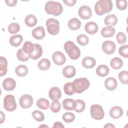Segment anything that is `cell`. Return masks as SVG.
<instances>
[{"instance_id":"cell-1","label":"cell","mask_w":128,"mask_h":128,"mask_svg":"<svg viewBox=\"0 0 128 128\" xmlns=\"http://www.w3.org/2000/svg\"><path fill=\"white\" fill-rule=\"evenodd\" d=\"M112 6V2L110 0H100L95 4L94 10L98 15L102 16L110 12Z\"/></svg>"},{"instance_id":"cell-2","label":"cell","mask_w":128,"mask_h":128,"mask_svg":"<svg viewBox=\"0 0 128 128\" xmlns=\"http://www.w3.org/2000/svg\"><path fill=\"white\" fill-rule=\"evenodd\" d=\"M44 9L47 14L58 16L63 12V8L59 2L54 1H48L46 2Z\"/></svg>"},{"instance_id":"cell-3","label":"cell","mask_w":128,"mask_h":128,"mask_svg":"<svg viewBox=\"0 0 128 128\" xmlns=\"http://www.w3.org/2000/svg\"><path fill=\"white\" fill-rule=\"evenodd\" d=\"M64 49L72 60H77L80 55V48L72 42H66L64 44Z\"/></svg>"},{"instance_id":"cell-4","label":"cell","mask_w":128,"mask_h":128,"mask_svg":"<svg viewBox=\"0 0 128 128\" xmlns=\"http://www.w3.org/2000/svg\"><path fill=\"white\" fill-rule=\"evenodd\" d=\"M72 85L74 92L80 94L89 88L90 84L86 78H81L75 79Z\"/></svg>"},{"instance_id":"cell-5","label":"cell","mask_w":128,"mask_h":128,"mask_svg":"<svg viewBox=\"0 0 128 128\" xmlns=\"http://www.w3.org/2000/svg\"><path fill=\"white\" fill-rule=\"evenodd\" d=\"M47 31L51 35H56L60 32V23L58 21L54 18L47 20L46 23Z\"/></svg>"},{"instance_id":"cell-6","label":"cell","mask_w":128,"mask_h":128,"mask_svg":"<svg viewBox=\"0 0 128 128\" xmlns=\"http://www.w3.org/2000/svg\"><path fill=\"white\" fill-rule=\"evenodd\" d=\"M16 104L14 96L6 95L4 99V109L8 112L14 111L16 108Z\"/></svg>"},{"instance_id":"cell-7","label":"cell","mask_w":128,"mask_h":128,"mask_svg":"<svg viewBox=\"0 0 128 128\" xmlns=\"http://www.w3.org/2000/svg\"><path fill=\"white\" fill-rule=\"evenodd\" d=\"M90 112L91 116L96 120H100L104 118V112L102 106L99 104H93L90 106Z\"/></svg>"},{"instance_id":"cell-8","label":"cell","mask_w":128,"mask_h":128,"mask_svg":"<svg viewBox=\"0 0 128 128\" xmlns=\"http://www.w3.org/2000/svg\"><path fill=\"white\" fill-rule=\"evenodd\" d=\"M19 102L22 108H28L32 106L33 104V98L30 95L26 94L20 98Z\"/></svg>"},{"instance_id":"cell-9","label":"cell","mask_w":128,"mask_h":128,"mask_svg":"<svg viewBox=\"0 0 128 128\" xmlns=\"http://www.w3.org/2000/svg\"><path fill=\"white\" fill-rule=\"evenodd\" d=\"M102 50L106 54H112L115 51L116 44L112 41L106 40L102 44Z\"/></svg>"},{"instance_id":"cell-10","label":"cell","mask_w":128,"mask_h":128,"mask_svg":"<svg viewBox=\"0 0 128 128\" xmlns=\"http://www.w3.org/2000/svg\"><path fill=\"white\" fill-rule=\"evenodd\" d=\"M79 16L84 20L90 18L92 14V12L90 8L88 6H82L80 7L78 10Z\"/></svg>"},{"instance_id":"cell-11","label":"cell","mask_w":128,"mask_h":128,"mask_svg":"<svg viewBox=\"0 0 128 128\" xmlns=\"http://www.w3.org/2000/svg\"><path fill=\"white\" fill-rule=\"evenodd\" d=\"M52 59L54 62L58 66L64 64L66 61V58L64 54L60 51H56L53 53Z\"/></svg>"},{"instance_id":"cell-12","label":"cell","mask_w":128,"mask_h":128,"mask_svg":"<svg viewBox=\"0 0 128 128\" xmlns=\"http://www.w3.org/2000/svg\"><path fill=\"white\" fill-rule=\"evenodd\" d=\"M48 96L52 100H58L61 97L62 92L60 88L58 87H52L49 90Z\"/></svg>"},{"instance_id":"cell-13","label":"cell","mask_w":128,"mask_h":128,"mask_svg":"<svg viewBox=\"0 0 128 128\" xmlns=\"http://www.w3.org/2000/svg\"><path fill=\"white\" fill-rule=\"evenodd\" d=\"M16 86V82L14 79L8 78H6L2 82V86L4 88L8 91L14 90Z\"/></svg>"},{"instance_id":"cell-14","label":"cell","mask_w":128,"mask_h":128,"mask_svg":"<svg viewBox=\"0 0 128 128\" xmlns=\"http://www.w3.org/2000/svg\"><path fill=\"white\" fill-rule=\"evenodd\" d=\"M62 106L64 109L68 110H74L76 104V100L72 98H66L62 102Z\"/></svg>"},{"instance_id":"cell-15","label":"cell","mask_w":128,"mask_h":128,"mask_svg":"<svg viewBox=\"0 0 128 128\" xmlns=\"http://www.w3.org/2000/svg\"><path fill=\"white\" fill-rule=\"evenodd\" d=\"M46 35V32L43 26H40L34 28L32 31V36L36 40L42 39Z\"/></svg>"},{"instance_id":"cell-16","label":"cell","mask_w":128,"mask_h":128,"mask_svg":"<svg viewBox=\"0 0 128 128\" xmlns=\"http://www.w3.org/2000/svg\"><path fill=\"white\" fill-rule=\"evenodd\" d=\"M98 29V24L94 22H87L84 26L86 32L90 34H95L97 32Z\"/></svg>"},{"instance_id":"cell-17","label":"cell","mask_w":128,"mask_h":128,"mask_svg":"<svg viewBox=\"0 0 128 128\" xmlns=\"http://www.w3.org/2000/svg\"><path fill=\"white\" fill-rule=\"evenodd\" d=\"M117 86V81L114 78H106L104 82V86L108 90H114L116 89Z\"/></svg>"},{"instance_id":"cell-18","label":"cell","mask_w":128,"mask_h":128,"mask_svg":"<svg viewBox=\"0 0 128 128\" xmlns=\"http://www.w3.org/2000/svg\"><path fill=\"white\" fill-rule=\"evenodd\" d=\"M42 54V49L40 45L38 44H34V50L30 56L32 60H37Z\"/></svg>"},{"instance_id":"cell-19","label":"cell","mask_w":128,"mask_h":128,"mask_svg":"<svg viewBox=\"0 0 128 128\" xmlns=\"http://www.w3.org/2000/svg\"><path fill=\"white\" fill-rule=\"evenodd\" d=\"M82 65L86 68H94L96 64V61L94 58L90 56H86L82 60Z\"/></svg>"},{"instance_id":"cell-20","label":"cell","mask_w":128,"mask_h":128,"mask_svg":"<svg viewBox=\"0 0 128 128\" xmlns=\"http://www.w3.org/2000/svg\"><path fill=\"white\" fill-rule=\"evenodd\" d=\"M123 114V110L121 107L118 106H114L111 108L110 110V116L114 119L120 118Z\"/></svg>"},{"instance_id":"cell-21","label":"cell","mask_w":128,"mask_h":128,"mask_svg":"<svg viewBox=\"0 0 128 128\" xmlns=\"http://www.w3.org/2000/svg\"><path fill=\"white\" fill-rule=\"evenodd\" d=\"M76 74V68L72 66H67L62 70V74L66 78H72L75 76Z\"/></svg>"},{"instance_id":"cell-22","label":"cell","mask_w":128,"mask_h":128,"mask_svg":"<svg viewBox=\"0 0 128 128\" xmlns=\"http://www.w3.org/2000/svg\"><path fill=\"white\" fill-rule=\"evenodd\" d=\"M100 33L103 37L110 38L114 34L115 29L112 26H107L102 28Z\"/></svg>"},{"instance_id":"cell-23","label":"cell","mask_w":128,"mask_h":128,"mask_svg":"<svg viewBox=\"0 0 128 128\" xmlns=\"http://www.w3.org/2000/svg\"><path fill=\"white\" fill-rule=\"evenodd\" d=\"M68 26L70 29L73 30H78L81 26V22L78 18H72L68 21Z\"/></svg>"},{"instance_id":"cell-24","label":"cell","mask_w":128,"mask_h":128,"mask_svg":"<svg viewBox=\"0 0 128 128\" xmlns=\"http://www.w3.org/2000/svg\"><path fill=\"white\" fill-rule=\"evenodd\" d=\"M23 37L20 34H16L12 36L10 38V43L13 46H18L22 42Z\"/></svg>"},{"instance_id":"cell-25","label":"cell","mask_w":128,"mask_h":128,"mask_svg":"<svg viewBox=\"0 0 128 128\" xmlns=\"http://www.w3.org/2000/svg\"><path fill=\"white\" fill-rule=\"evenodd\" d=\"M104 24L107 26H115L118 22V18L114 14L106 16L104 20Z\"/></svg>"},{"instance_id":"cell-26","label":"cell","mask_w":128,"mask_h":128,"mask_svg":"<svg viewBox=\"0 0 128 128\" xmlns=\"http://www.w3.org/2000/svg\"><path fill=\"white\" fill-rule=\"evenodd\" d=\"M110 71V69L106 65L102 64L98 66L96 69V74L101 77H104L106 76Z\"/></svg>"},{"instance_id":"cell-27","label":"cell","mask_w":128,"mask_h":128,"mask_svg":"<svg viewBox=\"0 0 128 128\" xmlns=\"http://www.w3.org/2000/svg\"><path fill=\"white\" fill-rule=\"evenodd\" d=\"M8 62L6 59L3 56L0 57V76H2L7 72Z\"/></svg>"},{"instance_id":"cell-28","label":"cell","mask_w":128,"mask_h":128,"mask_svg":"<svg viewBox=\"0 0 128 128\" xmlns=\"http://www.w3.org/2000/svg\"><path fill=\"white\" fill-rule=\"evenodd\" d=\"M28 72V68L25 65L20 64L15 69L16 74L18 76L23 77L26 76Z\"/></svg>"},{"instance_id":"cell-29","label":"cell","mask_w":128,"mask_h":128,"mask_svg":"<svg viewBox=\"0 0 128 128\" xmlns=\"http://www.w3.org/2000/svg\"><path fill=\"white\" fill-rule=\"evenodd\" d=\"M24 22L27 26L29 27H33L36 24L38 20L34 15L29 14L26 17Z\"/></svg>"},{"instance_id":"cell-30","label":"cell","mask_w":128,"mask_h":128,"mask_svg":"<svg viewBox=\"0 0 128 128\" xmlns=\"http://www.w3.org/2000/svg\"><path fill=\"white\" fill-rule=\"evenodd\" d=\"M111 67L114 70H118L123 65V62L122 59L119 58H113L110 62Z\"/></svg>"},{"instance_id":"cell-31","label":"cell","mask_w":128,"mask_h":128,"mask_svg":"<svg viewBox=\"0 0 128 128\" xmlns=\"http://www.w3.org/2000/svg\"><path fill=\"white\" fill-rule=\"evenodd\" d=\"M22 49L25 54L30 55L34 50V44L29 41L26 42L22 46Z\"/></svg>"},{"instance_id":"cell-32","label":"cell","mask_w":128,"mask_h":128,"mask_svg":"<svg viewBox=\"0 0 128 128\" xmlns=\"http://www.w3.org/2000/svg\"><path fill=\"white\" fill-rule=\"evenodd\" d=\"M38 68L42 70H46L50 66V62L47 58H42L39 61L38 64Z\"/></svg>"},{"instance_id":"cell-33","label":"cell","mask_w":128,"mask_h":128,"mask_svg":"<svg viewBox=\"0 0 128 128\" xmlns=\"http://www.w3.org/2000/svg\"><path fill=\"white\" fill-rule=\"evenodd\" d=\"M36 105L39 108L46 110L49 108L50 102L46 99L44 98H40L37 100Z\"/></svg>"},{"instance_id":"cell-34","label":"cell","mask_w":128,"mask_h":128,"mask_svg":"<svg viewBox=\"0 0 128 128\" xmlns=\"http://www.w3.org/2000/svg\"><path fill=\"white\" fill-rule=\"evenodd\" d=\"M16 56L18 59L22 62H26L29 60L30 56L29 54H25L22 50V48L19 49L16 53Z\"/></svg>"},{"instance_id":"cell-35","label":"cell","mask_w":128,"mask_h":128,"mask_svg":"<svg viewBox=\"0 0 128 128\" xmlns=\"http://www.w3.org/2000/svg\"><path fill=\"white\" fill-rule=\"evenodd\" d=\"M76 40L78 44H80L81 46H86L88 43L89 38L86 35L82 34L78 35L77 36Z\"/></svg>"},{"instance_id":"cell-36","label":"cell","mask_w":128,"mask_h":128,"mask_svg":"<svg viewBox=\"0 0 128 128\" xmlns=\"http://www.w3.org/2000/svg\"><path fill=\"white\" fill-rule=\"evenodd\" d=\"M76 106L74 109V111L76 112H83L86 107L84 102L82 100H76Z\"/></svg>"},{"instance_id":"cell-37","label":"cell","mask_w":128,"mask_h":128,"mask_svg":"<svg viewBox=\"0 0 128 128\" xmlns=\"http://www.w3.org/2000/svg\"><path fill=\"white\" fill-rule=\"evenodd\" d=\"M32 118L38 122H42L44 119V114L40 110H34L32 114Z\"/></svg>"},{"instance_id":"cell-38","label":"cell","mask_w":128,"mask_h":128,"mask_svg":"<svg viewBox=\"0 0 128 128\" xmlns=\"http://www.w3.org/2000/svg\"><path fill=\"white\" fill-rule=\"evenodd\" d=\"M118 78L122 84H127L128 83V75L126 70L120 72L118 74Z\"/></svg>"},{"instance_id":"cell-39","label":"cell","mask_w":128,"mask_h":128,"mask_svg":"<svg viewBox=\"0 0 128 128\" xmlns=\"http://www.w3.org/2000/svg\"><path fill=\"white\" fill-rule=\"evenodd\" d=\"M72 82H69L66 83L64 86V93L68 96L72 95L74 92V91L73 88H72Z\"/></svg>"},{"instance_id":"cell-40","label":"cell","mask_w":128,"mask_h":128,"mask_svg":"<svg viewBox=\"0 0 128 128\" xmlns=\"http://www.w3.org/2000/svg\"><path fill=\"white\" fill-rule=\"evenodd\" d=\"M62 118L66 122L70 123L72 122L74 120L75 116L73 113L66 112L62 115Z\"/></svg>"},{"instance_id":"cell-41","label":"cell","mask_w":128,"mask_h":128,"mask_svg":"<svg viewBox=\"0 0 128 128\" xmlns=\"http://www.w3.org/2000/svg\"><path fill=\"white\" fill-rule=\"evenodd\" d=\"M20 26L18 23H11L8 26V31L10 34H14L20 30Z\"/></svg>"},{"instance_id":"cell-42","label":"cell","mask_w":128,"mask_h":128,"mask_svg":"<svg viewBox=\"0 0 128 128\" xmlns=\"http://www.w3.org/2000/svg\"><path fill=\"white\" fill-rule=\"evenodd\" d=\"M120 54L126 58H128V46L124 44L120 46L118 49Z\"/></svg>"},{"instance_id":"cell-43","label":"cell","mask_w":128,"mask_h":128,"mask_svg":"<svg viewBox=\"0 0 128 128\" xmlns=\"http://www.w3.org/2000/svg\"><path fill=\"white\" fill-rule=\"evenodd\" d=\"M50 110L52 112L56 113L58 112L60 110V104L58 100L54 101L50 106Z\"/></svg>"},{"instance_id":"cell-44","label":"cell","mask_w":128,"mask_h":128,"mask_svg":"<svg viewBox=\"0 0 128 128\" xmlns=\"http://www.w3.org/2000/svg\"><path fill=\"white\" fill-rule=\"evenodd\" d=\"M128 2L126 0H117L116 1V5L117 8L121 10L126 9Z\"/></svg>"},{"instance_id":"cell-45","label":"cell","mask_w":128,"mask_h":128,"mask_svg":"<svg viewBox=\"0 0 128 128\" xmlns=\"http://www.w3.org/2000/svg\"><path fill=\"white\" fill-rule=\"evenodd\" d=\"M116 39L118 43L120 44H122L126 42V38L124 33L122 32H119L116 36Z\"/></svg>"},{"instance_id":"cell-46","label":"cell","mask_w":128,"mask_h":128,"mask_svg":"<svg viewBox=\"0 0 128 128\" xmlns=\"http://www.w3.org/2000/svg\"><path fill=\"white\" fill-rule=\"evenodd\" d=\"M63 2L66 5L68 6H74L76 2V0H63Z\"/></svg>"},{"instance_id":"cell-47","label":"cell","mask_w":128,"mask_h":128,"mask_svg":"<svg viewBox=\"0 0 128 128\" xmlns=\"http://www.w3.org/2000/svg\"><path fill=\"white\" fill-rule=\"evenodd\" d=\"M6 4L8 6H14L17 3V0H6L5 1Z\"/></svg>"},{"instance_id":"cell-48","label":"cell","mask_w":128,"mask_h":128,"mask_svg":"<svg viewBox=\"0 0 128 128\" xmlns=\"http://www.w3.org/2000/svg\"><path fill=\"white\" fill-rule=\"evenodd\" d=\"M53 128H64V126L63 125V124L60 122H55L54 124V126H52Z\"/></svg>"},{"instance_id":"cell-49","label":"cell","mask_w":128,"mask_h":128,"mask_svg":"<svg viewBox=\"0 0 128 128\" xmlns=\"http://www.w3.org/2000/svg\"><path fill=\"white\" fill-rule=\"evenodd\" d=\"M0 124H2L5 120V115L2 111H0Z\"/></svg>"},{"instance_id":"cell-50","label":"cell","mask_w":128,"mask_h":128,"mask_svg":"<svg viewBox=\"0 0 128 128\" xmlns=\"http://www.w3.org/2000/svg\"><path fill=\"white\" fill-rule=\"evenodd\" d=\"M104 127V128H115L114 126L112 124H110V123L106 124Z\"/></svg>"}]
</instances>
